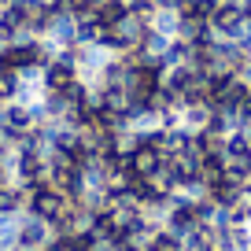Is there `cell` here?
<instances>
[{
	"instance_id": "obj_3",
	"label": "cell",
	"mask_w": 251,
	"mask_h": 251,
	"mask_svg": "<svg viewBox=\"0 0 251 251\" xmlns=\"http://www.w3.org/2000/svg\"><path fill=\"white\" fill-rule=\"evenodd\" d=\"M159 166H163V155H159L155 148H148V144H141V148L133 151V170L141 174V177H155Z\"/></svg>"
},
{
	"instance_id": "obj_4",
	"label": "cell",
	"mask_w": 251,
	"mask_h": 251,
	"mask_svg": "<svg viewBox=\"0 0 251 251\" xmlns=\"http://www.w3.org/2000/svg\"><path fill=\"white\" fill-rule=\"evenodd\" d=\"M126 8H129V15H137V19H155V0H126Z\"/></svg>"
},
{
	"instance_id": "obj_2",
	"label": "cell",
	"mask_w": 251,
	"mask_h": 251,
	"mask_svg": "<svg viewBox=\"0 0 251 251\" xmlns=\"http://www.w3.org/2000/svg\"><path fill=\"white\" fill-rule=\"evenodd\" d=\"M52 236H55L52 226H48L45 218H37V214L26 211V214H19V218H15V244L23 251H41Z\"/></svg>"
},
{
	"instance_id": "obj_1",
	"label": "cell",
	"mask_w": 251,
	"mask_h": 251,
	"mask_svg": "<svg viewBox=\"0 0 251 251\" xmlns=\"http://www.w3.org/2000/svg\"><path fill=\"white\" fill-rule=\"evenodd\" d=\"M74 200H67L63 192H55L48 181H41V185H33L30 188V200H26V211L30 214H37V218H45L48 226L52 222H59L63 214H67V207H71Z\"/></svg>"
}]
</instances>
